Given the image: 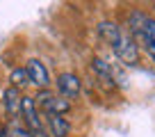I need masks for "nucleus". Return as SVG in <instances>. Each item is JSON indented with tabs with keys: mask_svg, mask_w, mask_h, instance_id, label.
<instances>
[{
	"mask_svg": "<svg viewBox=\"0 0 155 137\" xmlns=\"http://www.w3.org/2000/svg\"><path fill=\"white\" fill-rule=\"evenodd\" d=\"M128 32L135 39L137 48H141L150 59H155V18L141 9L128 14Z\"/></svg>",
	"mask_w": 155,
	"mask_h": 137,
	"instance_id": "f257e3e1",
	"label": "nucleus"
},
{
	"mask_svg": "<svg viewBox=\"0 0 155 137\" xmlns=\"http://www.w3.org/2000/svg\"><path fill=\"white\" fill-rule=\"evenodd\" d=\"M110 48L114 50V55L121 59L126 66H137V64H139V48H137L135 39L130 37V32H128L126 28L119 30L114 44H112Z\"/></svg>",
	"mask_w": 155,
	"mask_h": 137,
	"instance_id": "f03ea898",
	"label": "nucleus"
},
{
	"mask_svg": "<svg viewBox=\"0 0 155 137\" xmlns=\"http://www.w3.org/2000/svg\"><path fill=\"white\" fill-rule=\"evenodd\" d=\"M34 105H37V110H41L44 114H66L71 112V101H66V98L57 96V94L48 92V89H41V92H37V96L32 98Z\"/></svg>",
	"mask_w": 155,
	"mask_h": 137,
	"instance_id": "7ed1b4c3",
	"label": "nucleus"
},
{
	"mask_svg": "<svg viewBox=\"0 0 155 137\" xmlns=\"http://www.w3.org/2000/svg\"><path fill=\"white\" fill-rule=\"evenodd\" d=\"M21 119L25 121V130L30 132L32 137H48L46 135V128L44 121L39 117V110L34 105L32 96H23L21 98Z\"/></svg>",
	"mask_w": 155,
	"mask_h": 137,
	"instance_id": "20e7f679",
	"label": "nucleus"
},
{
	"mask_svg": "<svg viewBox=\"0 0 155 137\" xmlns=\"http://www.w3.org/2000/svg\"><path fill=\"white\" fill-rule=\"evenodd\" d=\"M91 71H94V75L101 80V85H103V87H107V89H116V87H119V82H121V75L116 73V68L112 66L110 62L101 59V57H94L91 59Z\"/></svg>",
	"mask_w": 155,
	"mask_h": 137,
	"instance_id": "39448f33",
	"label": "nucleus"
},
{
	"mask_svg": "<svg viewBox=\"0 0 155 137\" xmlns=\"http://www.w3.org/2000/svg\"><path fill=\"white\" fill-rule=\"evenodd\" d=\"M57 89H59V96H62V98L71 101V98L80 96V92H82V82H80V78H78L75 73L64 71V73L57 75Z\"/></svg>",
	"mask_w": 155,
	"mask_h": 137,
	"instance_id": "423d86ee",
	"label": "nucleus"
},
{
	"mask_svg": "<svg viewBox=\"0 0 155 137\" xmlns=\"http://www.w3.org/2000/svg\"><path fill=\"white\" fill-rule=\"evenodd\" d=\"M25 71H28L30 85H34V87H39V89H46L50 85V73H48V68H46V64L41 62V59H30Z\"/></svg>",
	"mask_w": 155,
	"mask_h": 137,
	"instance_id": "0eeeda50",
	"label": "nucleus"
},
{
	"mask_svg": "<svg viewBox=\"0 0 155 137\" xmlns=\"http://www.w3.org/2000/svg\"><path fill=\"white\" fill-rule=\"evenodd\" d=\"M44 128L48 137H68L71 126L62 114H44Z\"/></svg>",
	"mask_w": 155,
	"mask_h": 137,
	"instance_id": "6e6552de",
	"label": "nucleus"
},
{
	"mask_svg": "<svg viewBox=\"0 0 155 137\" xmlns=\"http://www.w3.org/2000/svg\"><path fill=\"white\" fill-rule=\"evenodd\" d=\"M21 89L16 87H7L5 92H2V103H5V110L9 117H18L21 114Z\"/></svg>",
	"mask_w": 155,
	"mask_h": 137,
	"instance_id": "1a4fd4ad",
	"label": "nucleus"
},
{
	"mask_svg": "<svg viewBox=\"0 0 155 137\" xmlns=\"http://www.w3.org/2000/svg\"><path fill=\"white\" fill-rule=\"evenodd\" d=\"M119 30H121V25L114 23V21H103V23H98V37H101L103 44L112 46L116 39V34H119Z\"/></svg>",
	"mask_w": 155,
	"mask_h": 137,
	"instance_id": "9d476101",
	"label": "nucleus"
},
{
	"mask_svg": "<svg viewBox=\"0 0 155 137\" xmlns=\"http://www.w3.org/2000/svg\"><path fill=\"white\" fill-rule=\"evenodd\" d=\"M9 82H12V87H16V89H23L25 85H30V78H28V71H25V66H16V68H12V73H9Z\"/></svg>",
	"mask_w": 155,
	"mask_h": 137,
	"instance_id": "9b49d317",
	"label": "nucleus"
},
{
	"mask_svg": "<svg viewBox=\"0 0 155 137\" xmlns=\"http://www.w3.org/2000/svg\"><path fill=\"white\" fill-rule=\"evenodd\" d=\"M0 137H5V130H0Z\"/></svg>",
	"mask_w": 155,
	"mask_h": 137,
	"instance_id": "f8f14e48",
	"label": "nucleus"
},
{
	"mask_svg": "<svg viewBox=\"0 0 155 137\" xmlns=\"http://www.w3.org/2000/svg\"><path fill=\"white\" fill-rule=\"evenodd\" d=\"M153 18H155V5H153Z\"/></svg>",
	"mask_w": 155,
	"mask_h": 137,
	"instance_id": "ddd939ff",
	"label": "nucleus"
},
{
	"mask_svg": "<svg viewBox=\"0 0 155 137\" xmlns=\"http://www.w3.org/2000/svg\"><path fill=\"white\" fill-rule=\"evenodd\" d=\"M5 137H7V130H5Z\"/></svg>",
	"mask_w": 155,
	"mask_h": 137,
	"instance_id": "4468645a",
	"label": "nucleus"
}]
</instances>
